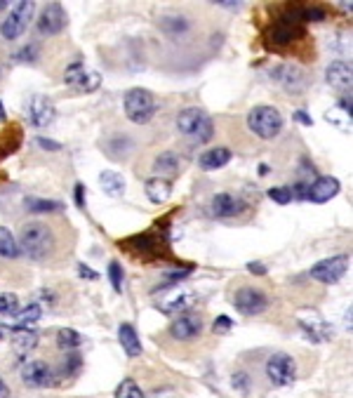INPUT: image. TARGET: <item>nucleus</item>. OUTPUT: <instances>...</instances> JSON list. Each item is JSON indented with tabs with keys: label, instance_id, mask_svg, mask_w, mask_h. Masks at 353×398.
<instances>
[{
	"label": "nucleus",
	"instance_id": "obj_51",
	"mask_svg": "<svg viewBox=\"0 0 353 398\" xmlns=\"http://www.w3.org/2000/svg\"><path fill=\"white\" fill-rule=\"evenodd\" d=\"M0 340H3V333H0Z\"/></svg>",
	"mask_w": 353,
	"mask_h": 398
},
{
	"label": "nucleus",
	"instance_id": "obj_46",
	"mask_svg": "<svg viewBox=\"0 0 353 398\" xmlns=\"http://www.w3.org/2000/svg\"><path fill=\"white\" fill-rule=\"evenodd\" d=\"M294 121L301 123V125H313V121H311V118H308V114H304V111H294Z\"/></svg>",
	"mask_w": 353,
	"mask_h": 398
},
{
	"label": "nucleus",
	"instance_id": "obj_30",
	"mask_svg": "<svg viewBox=\"0 0 353 398\" xmlns=\"http://www.w3.org/2000/svg\"><path fill=\"white\" fill-rule=\"evenodd\" d=\"M125 245L130 248V253H151V250H156V241L149 233H144V236H132V238L125 241Z\"/></svg>",
	"mask_w": 353,
	"mask_h": 398
},
{
	"label": "nucleus",
	"instance_id": "obj_17",
	"mask_svg": "<svg viewBox=\"0 0 353 398\" xmlns=\"http://www.w3.org/2000/svg\"><path fill=\"white\" fill-rule=\"evenodd\" d=\"M299 326L301 330L311 337L313 342H325V340H332V330L325 321H323V316L318 311H311V309H306V311H299Z\"/></svg>",
	"mask_w": 353,
	"mask_h": 398
},
{
	"label": "nucleus",
	"instance_id": "obj_15",
	"mask_svg": "<svg viewBox=\"0 0 353 398\" xmlns=\"http://www.w3.org/2000/svg\"><path fill=\"white\" fill-rule=\"evenodd\" d=\"M26 114H28V123L31 125H35V128H47L57 118V109L50 97H45V94H35V97H31V101H28Z\"/></svg>",
	"mask_w": 353,
	"mask_h": 398
},
{
	"label": "nucleus",
	"instance_id": "obj_10",
	"mask_svg": "<svg viewBox=\"0 0 353 398\" xmlns=\"http://www.w3.org/2000/svg\"><path fill=\"white\" fill-rule=\"evenodd\" d=\"M198 302V294L189 287H170L167 294L158 302V311L167 316H181L189 314V309Z\"/></svg>",
	"mask_w": 353,
	"mask_h": 398
},
{
	"label": "nucleus",
	"instance_id": "obj_47",
	"mask_svg": "<svg viewBox=\"0 0 353 398\" xmlns=\"http://www.w3.org/2000/svg\"><path fill=\"white\" fill-rule=\"evenodd\" d=\"M0 398H10V387L5 385L3 377H0Z\"/></svg>",
	"mask_w": 353,
	"mask_h": 398
},
{
	"label": "nucleus",
	"instance_id": "obj_6",
	"mask_svg": "<svg viewBox=\"0 0 353 398\" xmlns=\"http://www.w3.org/2000/svg\"><path fill=\"white\" fill-rule=\"evenodd\" d=\"M33 12H35V3H31V0H19V3H14L10 14H7V19L0 24V33H3V38L5 40H17L19 35L26 31Z\"/></svg>",
	"mask_w": 353,
	"mask_h": 398
},
{
	"label": "nucleus",
	"instance_id": "obj_13",
	"mask_svg": "<svg viewBox=\"0 0 353 398\" xmlns=\"http://www.w3.org/2000/svg\"><path fill=\"white\" fill-rule=\"evenodd\" d=\"M19 375H21V382L31 389H45L55 382L52 367L47 363H43V360H26V363L21 365Z\"/></svg>",
	"mask_w": 353,
	"mask_h": 398
},
{
	"label": "nucleus",
	"instance_id": "obj_49",
	"mask_svg": "<svg viewBox=\"0 0 353 398\" xmlns=\"http://www.w3.org/2000/svg\"><path fill=\"white\" fill-rule=\"evenodd\" d=\"M5 118H7V116H5V106H3V101H0V123H3Z\"/></svg>",
	"mask_w": 353,
	"mask_h": 398
},
{
	"label": "nucleus",
	"instance_id": "obj_26",
	"mask_svg": "<svg viewBox=\"0 0 353 398\" xmlns=\"http://www.w3.org/2000/svg\"><path fill=\"white\" fill-rule=\"evenodd\" d=\"M99 184H101V189H104V194L113 196V198L125 194V179L118 172H111V170L101 172L99 175Z\"/></svg>",
	"mask_w": 353,
	"mask_h": 398
},
{
	"label": "nucleus",
	"instance_id": "obj_8",
	"mask_svg": "<svg viewBox=\"0 0 353 398\" xmlns=\"http://www.w3.org/2000/svg\"><path fill=\"white\" fill-rule=\"evenodd\" d=\"M267 377L274 387H290L297 380V363L290 353L278 351L267 360Z\"/></svg>",
	"mask_w": 353,
	"mask_h": 398
},
{
	"label": "nucleus",
	"instance_id": "obj_29",
	"mask_svg": "<svg viewBox=\"0 0 353 398\" xmlns=\"http://www.w3.org/2000/svg\"><path fill=\"white\" fill-rule=\"evenodd\" d=\"M57 344L59 349H78L83 344V335L76 333L73 328H62L57 333Z\"/></svg>",
	"mask_w": 353,
	"mask_h": 398
},
{
	"label": "nucleus",
	"instance_id": "obj_21",
	"mask_svg": "<svg viewBox=\"0 0 353 398\" xmlns=\"http://www.w3.org/2000/svg\"><path fill=\"white\" fill-rule=\"evenodd\" d=\"M231 158H233L231 149H226V146H215V149H208L205 153H201L198 165H201L203 170H219V167L229 165Z\"/></svg>",
	"mask_w": 353,
	"mask_h": 398
},
{
	"label": "nucleus",
	"instance_id": "obj_2",
	"mask_svg": "<svg viewBox=\"0 0 353 398\" xmlns=\"http://www.w3.org/2000/svg\"><path fill=\"white\" fill-rule=\"evenodd\" d=\"M176 128H179L181 135L196 139V142H201V144L210 142L212 135H215V123H212V118L198 106L184 109V111L176 116Z\"/></svg>",
	"mask_w": 353,
	"mask_h": 398
},
{
	"label": "nucleus",
	"instance_id": "obj_48",
	"mask_svg": "<svg viewBox=\"0 0 353 398\" xmlns=\"http://www.w3.org/2000/svg\"><path fill=\"white\" fill-rule=\"evenodd\" d=\"M215 5H224V7H235V5H240V3H233V0H217Z\"/></svg>",
	"mask_w": 353,
	"mask_h": 398
},
{
	"label": "nucleus",
	"instance_id": "obj_35",
	"mask_svg": "<svg viewBox=\"0 0 353 398\" xmlns=\"http://www.w3.org/2000/svg\"><path fill=\"white\" fill-rule=\"evenodd\" d=\"M108 281H111L116 292H123V269L116 260L108 264Z\"/></svg>",
	"mask_w": 353,
	"mask_h": 398
},
{
	"label": "nucleus",
	"instance_id": "obj_43",
	"mask_svg": "<svg viewBox=\"0 0 353 398\" xmlns=\"http://www.w3.org/2000/svg\"><path fill=\"white\" fill-rule=\"evenodd\" d=\"M247 269H250V274H257V276H264V274H267V267H264L262 262H250Z\"/></svg>",
	"mask_w": 353,
	"mask_h": 398
},
{
	"label": "nucleus",
	"instance_id": "obj_16",
	"mask_svg": "<svg viewBox=\"0 0 353 398\" xmlns=\"http://www.w3.org/2000/svg\"><path fill=\"white\" fill-rule=\"evenodd\" d=\"M203 333V319L198 314H181L176 316L170 326V335L179 342H191Z\"/></svg>",
	"mask_w": 353,
	"mask_h": 398
},
{
	"label": "nucleus",
	"instance_id": "obj_23",
	"mask_svg": "<svg viewBox=\"0 0 353 398\" xmlns=\"http://www.w3.org/2000/svg\"><path fill=\"white\" fill-rule=\"evenodd\" d=\"M118 342L123 344V351L128 353L130 358L142 356V340H139V335L132 323H123V326L118 328Z\"/></svg>",
	"mask_w": 353,
	"mask_h": 398
},
{
	"label": "nucleus",
	"instance_id": "obj_22",
	"mask_svg": "<svg viewBox=\"0 0 353 398\" xmlns=\"http://www.w3.org/2000/svg\"><path fill=\"white\" fill-rule=\"evenodd\" d=\"M35 344H38V333L33 328H14L12 333V349L17 356H28Z\"/></svg>",
	"mask_w": 353,
	"mask_h": 398
},
{
	"label": "nucleus",
	"instance_id": "obj_12",
	"mask_svg": "<svg viewBox=\"0 0 353 398\" xmlns=\"http://www.w3.org/2000/svg\"><path fill=\"white\" fill-rule=\"evenodd\" d=\"M233 304L242 316H259L269 309V299L257 287H240L233 297Z\"/></svg>",
	"mask_w": 353,
	"mask_h": 398
},
{
	"label": "nucleus",
	"instance_id": "obj_5",
	"mask_svg": "<svg viewBox=\"0 0 353 398\" xmlns=\"http://www.w3.org/2000/svg\"><path fill=\"white\" fill-rule=\"evenodd\" d=\"M304 35V21H301V10L299 7H292L285 14L278 17V21L269 28V40L271 45L285 48L290 45L292 40H297Z\"/></svg>",
	"mask_w": 353,
	"mask_h": 398
},
{
	"label": "nucleus",
	"instance_id": "obj_40",
	"mask_svg": "<svg viewBox=\"0 0 353 398\" xmlns=\"http://www.w3.org/2000/svg\"><path fill=\"white\" fill-rule=\"evenodd\" d=\"M35 52H38V48H35V45L28 48V45H26L24 50H21V52H17V59H19V62H33Z\"/></svg>",
	"mask_w": 353,
	"mask_h": 398
},
{
	"label": "nucleus",
	"instance_id": "obj_14",
	"mask_svg": "<svg viewBox=\"0 0 353 398\" xmlns=\"http://www.w3.org/2000/svg\"><path fill=\"white\" fill-rule=\"evenodd\" d=\"M66 24H69V17H66V10L59 3H50L43 7L40 17H38V31L43 35H57L62 33Z\"/></svg>",
	"mask_w": 353,
	"mask_h": 398
},
{
	"label": "nucleus",
	"instance_id": "obj_50",
	"mask_svg": "<svg viewBox=\"0 0 353 398\" xmlns=\"http://www.w3.org/2000/svg\"><path fill=\"white\" fill-rule=\"evenodd\" d=\"M7 5H10V3H7V0H0V10H5Z\"/></svg>",
	"mask_w": 353,
	"mask_h": 398
},
{
	"label": "nucleus",
	"instance_id": "obj_27",
	"mask_svg": "<svg viewBox=\"0 0 353 398\" xmlns=\"http://www.w3.org/2000/svg\"><path fill=\"white\" fill-rule=\"evenodd\" d=\"M40 316H43L40 304H28L24 309H17V311H14V323H17V326H14V328H28V326H33V323L38 321Z\"/></svg>",
	"mask_w": 353,
	"mask_h": 398
},
{
	"label": "nucleus",
	"instance_id": "obj_32",
	"mask_svg": "<svg viewBox=\"0 0 353 398\" xmlns=\"http://www.w3.org/2000/svg\"><path fill=\"white\" fill-rule=\"evenodd\" d=\"M116 398H146L135 380H123L116 389Z\"/></svg>",
	"mask_w": 353,
	"mask_h": 398
},
{
	"label": "nucleus",
	"instance_id": "obj_4",
	"mask_svg": "<svg viewBox=\"0 0 353 398\" xmlns=\"http://www.w3.org/2000/svg\"><path fill=\"white\" fill-rule=\"evenodd\" d=\"M283 116L276 106H254L252 111L247 114V128L250 132H254L259 139H276L283 132Z\"/></svg>",
	"mask_w": 353,
	"mask_h": 398
},
{
	"label": "nucleus",
	"instance_id": "obj_33",
	"mask_svg": "<svg viewBox=\"0 0 353 398\" xmlns=\"http://www.w3.org/2000/svg\"><path fill=\"white\" fill-rule=\"evenodd\" d=\"M325 118H327V123H335L340 130H351V114L344 111L342 106L330 109V111L325 114Z\"/></svg>",
	"mask_w": 353,
	"mask_h": 398
},
{
	"label": "nucleus",
	"instance_id": "obj_18",
	"mask_svg": "<svg viewBox=\"0 0 353 398\" xmlns=\"http://www.w3.org/2000/svg\"><path fill=\"white\" fill-rule=\"evenodd\" d=\"M342 184L337 177H318L313 184H308V191H306V201H313V203H327L332 201V198L340 194Z\"/></svg>",
	"mask_w": 353,
	"mask_h": 398
},
{
	"label": "nucleus",
	"instance_id": "obj_3",
	"mask_svg": "<svg viewBox=\"0 0 353 398\" xmlns=\"http://www.w3.org/2000/svg\"><path fill=\"white\" fill-rule=\"evenodd\" d=\"M158 111L156 94L144 90V87H132L125 94V116L135 125H149Z\"/></svg>",
	"mask_w": 353,
	"mask_h": 398
},
{
	"label": "nucleus",
	"instance_id": "obj_11",
	"mask_svg": "<svg viewBox=\"0 0 353 398\" xmlns=\"http://www.w3.org/2000/svg\"><path fill=\"white\" fill-rule=\"evenodd\" d=\"M271 78L276 80L278 85L285 87L292 94H299L306 90L308 85V76L304 73V69H299L297 64H278L271 69Z\"/></svg>",
	"mask_w": 353,
	"mask_h": 398
},
{
	"label": "nucleus",
	"instance_id": "obj_42",
	"mask_svg": "<svg viewBox=\"0 0 353 398\" xmlns=\"http://www.w3.org/2000/svg\"><path fill=\"white\" fill-rule=\"evenodd\" d=\"M38 144L43 146V149H50V151L62 149V144H57V142H52V139H45V137H38Z\"/></svg>",
	"mask_w": 353,
	"mask_h": 398
},
{
	"label": "nucleus",
	"instance_id": "obj_25",
	"mask_svg": "<svg viewBox=\"0 0 353 398\" xmlns=\"http://www.w3.org/2000/svg\"><path fill=\"white\" fill-rule=\"evenodd\" d=\"M179 167H181V160L172 151L160 153V156L153 160V170L158 172V177H163V179H167V182H170L172 177L179 172Z\"/></svg>",
	"mask_w": 353,
	"mask_h": 398
},
{
	"label": "nucleus",
	"instance_id": "obj_1",
	"mask_svg": "<svg viewBox=\"0 0 353 398\" xmlns=\"http://www.w3.org/2000/svg\"><path fill=\"white\" fill-rule=\"evenodd\" d=\"M19 253L28 255L31 260H45L47 255H52L57 245L55 231L43 222H28L24 224L19 233Z\"/></svg>",
	"mask_w": 353,
	"mask_h": 398
},
{
	"label": "nucleus",
	"instance_id": "obj_44",
	"mask_svg": "<svg viewBox=\"0 0 353 398\" xmlns=\"http://www.w3.org/2000/svg\"><path fill=\"white\" fill-rule=\"evenodd\" d=\"M76 205L78 208H85V187L83 184H76Z\"/></svg>",
	"mask_w": 353,
	"mask_h": 398
},
{
	"label": "nucleus",
	"instance_id": "obj_7",
	"mask_svg": "<svg viewBox=\"0 0 353 398\" xmlns=\"http://www.w3.org/2000/svg\"><path fill=\"white\" fill-rule=\"evenodd\" d=\"M349 264H351L349 255H335V257H327V260L315 262L313 267L308 269V276L323 285H335L337 281H342L344 274L349 271Z\"/></svg>",
	"mask_w": 353,
	"mask_h": 398
},
{
	"label": "nucleus",
	"instance_id": "obj_38",
	"mask_svg": "<svg viewBox=\"0 0 353 398\" xmlns=\"http://www.w3.org/2000/svg\"><path fill=\"white\" fill-rule=\"evenodd\" d=\"M231 328H233V321L229 316H219V319H215V326H212L215 333H229Z\"/></svg>",
	"mask_w": 353,
	"mask_h": 398
},
{
	"label": "nucleus",
	"instance_id": "obj_28",
	"mask_svg": "<svg viewBox=\"0 0 353 398\" xmlns=\"http://www.w3.org/2000/svg\"><path fill=\"white\" fill-rule=\"evenodd\" d=\"M19 245H17V238H14V233L10 228L0 226V257H7V260H14V257H19Z\"/></svg>",
	"mask_w": 353,
	"mask_h": 398
},
{
	"label": "nucleus",
	"instance_id": "obj_41",
	"mask_svg": "<svg viewBox=\"0 0 353 398\" xmlns=\"http://www.w3.org/2000/svg\"><path fill=\"white\" fill-rule=\"evenodd\" d=\"M78 274H80V278H87V281H97L99 278L97 271H92L90 267H85V264H78Z\"/></svg>",
	"mask_w": 353,
	"mask_h": 398
},
{
	"label": "nucleus",
	"instance_id": "obj_37",
	"mask_svg": "<svg viewBox=\"0 0 353 398\" xmlns=\"http://www.w3.org/2000/svg\"><path fill=\"white\" fill-rule=\"evenodd\" d=\"M325 19V12L320 10V7H308V10H301V21H320Z\"/></svg>",
	"mask_w": 353,
	"mask_h": 398
},
{
	"label": "nucleus",
	"instance_id": "obj_39",
	"mask_svg": "<svg viewBox=\"0 0 353 398\" xmlns=\"http://www.w3.org/2000/svg\"><path fill=\"white\" fill-rule=\"evenodd\" d=\"M306 191H308V184H294V187L290 189V194H292V201H304L306 198Z\"/></svg>",
	"mask_w": 353,
	"mask_h": 398
},
{
	"label": "nucleus",
	"instance_id": "obj_24",
	"mask_svg": "<svg viewBox=\"0 0 353 398\" xmlns=\"http://www.w3.org/2000/svg\"><path fill=\"white\" fill-rule=\"evenodd\" d=\"M144 189H146V196H149V201L156 203V205L165 203L167 198L172 196V182L163 179V177H151V179H146Z\"/></svg>",
	"mask_w": 353,
	"mask_h": 398
},
{
	"label": "nucleus",
	"instance_id": "obj_36",
	"mask_svg": "<svg viewBox=\"0 0 353 398\" xmlns=\"http://www.w3.org/2000/svg\"><path fill=\"white\" fill-rule=\"evenodd\" d=\"M269 198L278 205H288L292 201V194L288 187H274V189H269Z\"/></svg>",
	"mask_w": 353,
	"mask_h": 398
},
{
	"label": "nucleus",
	"instance_id": "obj_9",
	"mask_svg": "<svg viewBox=\"0 0 353 398\" xmlns=\"http://www.w3.org/2000/svg\"><path fill=\"white\" fill-rule=\"evenodd\" d=\"M64 83L73 85L80 92H94L101 85V76L97 71H92L90 66H85L83 62H73V64L66 66Z\"/></svg>",
	"mask_w": 353,
	"mask_h": 398
},
{
	"label": "nucleus",
	"instance_id": "obj_20",
	"mask_svg": "<svg viewBox=\"0 0 353 398\" xmlns=\"http://www.w3.org/2000/svg\"><path fill=\"white\" fill-rule=\"evenodd\" d=\"M325 78L327 83L337 87V90H351V83H353V69L349 62H332L327 66L325 71Z\"/></svg>",
	"mask_w": 353,
	"mask_h": 398
},
{
	"label": "nucleus",
	"instance_id": "obj_19",
	"mask_svg": "<svg viewBox=\"0 0 353 398\" xmlns=\"http://www.w3.org/2000/svg\"><path fill=\"white\" fill-rule=\"evenodd\" d=\"M210 208H212V215L215 217L229 219V217H238L240 212H245V203L233 194H217L215 198H212Z\"/></svg>",
	"mask_w": 353,
	"mask_h": 398
},
{
	"label": "nucleus",
	"instance_id": "obj_45",
	"mask_svg": "<svg viewBox=\"0 0 353 398\" xmlns=\"http://www.w3.org/2000/svg\"><path fill=\"white\" fill-rule=\"evenodd\" d=\"M233 387H238V389H242V392H245L247 389V375L245 372H238L233 377Z\"/></svg>",
	"mask_w": 353,
	"mask_h": 398
},
{
	"label": "nucleus",
	"instance_id": "obj_31",
	"mask_svg": "<svg viewBox=\"0 0 353 398\" xmlns=\"http://www.w3.org/2000/svg\"><path fill=\"white\" fill-rule=\"evenodd\" d=\"M26 208L31 210V212H38V215H43V212H57V210H62V203L45 201V198H26Z\"/></svg>",
	"mask_w": 353,
	"mask_h": 398
},
{
	"label": "nucleus",
	"instance_id": "obj_34",
	"mask_svg": "<svg viewBox=\"0 0 353 398\" xmlns=\"http://www.w3.org/2000/svg\"><path fill=\"white\" fill-rule=\"evenodd\" d=\"M19 309V297L14 292H0V314H14Z\"/></svg>",
	"mask_w": 353,
	"mask_h": 398
}]
</instances>
